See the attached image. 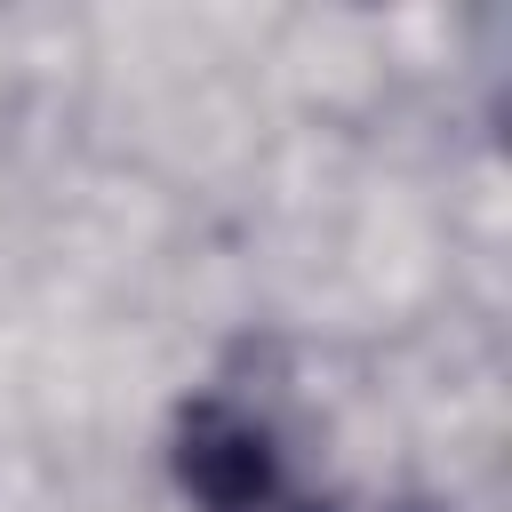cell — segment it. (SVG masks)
Wrapping results in <instances>:
<instances>
[{"label": "cell", "instance_id": "6da1fadb", "mask_svg": "<svg viewBox=\"0 0 512 512\" xmlns=\"http://www.w3.org/2000/svg\"><path fill=\"white\" fill-rule=\"evenodd\" d=\"M168 472L192 512H336V496L288 448V424L232 384H208L176 408Z\"/></svg>", "mask_w": 512, "mask_h": 512}]
</instances>
